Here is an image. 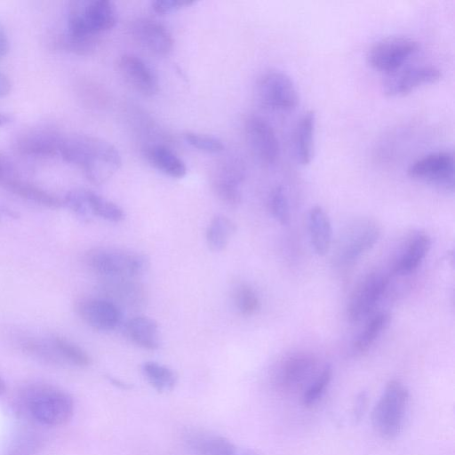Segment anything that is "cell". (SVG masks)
<instances>
[{
	"instance_id": "cell-35",
	"label": "cell",
	"mask_w": 455,
	"mask_h": 455,
	"mask_svg": "<svg viewBox=\"0 0 455 455\" xmlns=\"http://www.w3.org/2000/svg\"><path fill=\"white\" fill-rule=\"evenodd\" d=\"M99 36H76L67 34L61 40L63 47L77 55H89L97 47Z\"/></svg>"
},
{
	"instance_id": "cell-38",
	"label": "cell",
	"mask_w": 455,
	"mask_h": 455,
	"mask_svg": "<svg viewBox=\"0 0 455 455\" xmlns=\"http://www.w3.org/2000/svg\"><path fill=\"white\" fill-rule=\"evenodd\" d=\"M9 49V41L4 27L0 22V60L5 56Z\"/></svg>"
},
{
	"instance_id": "cell-19",
	"label": "cell",
	"mask_w": 455,
	"mask_h": 455,
	"mask_svg": "<svg viewBox=\"0 0 455 455\" xmlns=\"http://www.w3.org/2000/svg\"><path fill=\"white\" fill-rule=\"evenodd\" d=\"M103 291L107 294L103 298L110 300L123 312V307L137 309L145 302L143 287L134 279L106 278Z\"/></svg>"
},
{
	"instance_id": "cell-5",
	"label": "cell",
	"mask_w": 455,
	"mask_h": 455,
	"mask_svg": "<svg viewBox=\"0 0 455 455\" xmlns=\"http://www.w3.org/2000/svg\"><path fill=\"white\" fill-rule=\"evenodd\" d=\"M410 402L407 387L399 380H390L377 402L371 415L376 432L385 439H394L402 431Z\"/></svg>"
},
{
	"instance_id": "cell-17",
	"label": "cell",
	"mask_w": 455,
	"mask_h": 455,
	"mask_svg": "<svg viewBox=\"0 0 455 455\" xmlns=\"http://www.w3.org/2000/svg\"><path fill=\"white\" fill-rule=\"evenodd\" d=\"M134 38L151 52L165 56L173 47V38L168 28L156 20L140 19L132 28Z\"/></svg>"
},
{
	"instance_id": "cell-14",
	"label": "cell",
	"mask_w": 455,
	"mask_h": 455,
	"mask_svg": "<svg viewBox=\"0 0 455 455\" xmlns=\"http://www.w3.org/2000/svg\"><path fill=\"white\" fill-rule=\"evenodd\" d=\"M76 310L84 323L100 331H113L123 319L122 310L105 298L82 299Z\"/></svg>"
},
{
	"instance_id": "cell-26",
	"label": "cell",
	"mask_w": 455,
	"mask_h": 455,
	"mask_svg": "<svg viewBox=\"0 0 455 455\" xmlns=\"http://www.w3.org/2000/svg\"><path fill=\"white\" fill-rule=\"evenodd\" d=\"M0 185L18 196L33 203L49 208H60L62 206L61 199L27 181L7 176L0 180Z\"/></svg>"
},
{
	"instance_id": "cell-6",
	"label": "cell",
	"mask_w": 455,
	"mask_h": 455,
	"mask_svg": "<svg viewBox=\"0 0 455 455\" xmlns=\"http://www.w3.org/2000/svg\"><path fill=\"white\" fill-rule=\"evenodd\" d=\"M454 155L450 150L428 153L413 161L407 174L449 191L454 190Z\"/></svg>"
},
{
	"instance_id": "cell-39",
	"label": "cell",
	"mask_w": 455,
	"mask_h": 455,
	"mask_svg": "<svg viewBox=\"0 0 455 455\" xmlns=\"http://www.w3.org/2000/svg\"><path fill=\"white\" fill-rule=\"evenodd\" d=\"M12 88L9 78L0 72V97L7 95Z\"/></svg>"
},
{
	"instance_id": "cell-15",
	"label": "cell",
	"mask_w": 455,
	"mask_h": 455,
	"mask_svg": "<svg viewBox=\"0 0 455 455\" xmlns=\"http://www.w3.org/2000/svg\"><path fill=\"white\" fill-rule=\"evenodd\" d=\"M116 66L119 74L135 91L147 97L157 93V76L142 59L126 53L119 57Z\"/></svg>"
},
{
	"instance_id": "cell-8",
	"label": "cell",
	"mask_w": 455,
	"mask_h": 455,
	"mask_svg": "<svg viewBox=\"0 0 455 455\" xmlns=\"http://www.w3.org/2000/svg\"><path fill=\"white\" fill-rule=\"evenodd\" d=\"M418 48V42L410 36H390L370 47L367 60L373 68L392 73L399 69Z\"/></svg>"
},
{
	"instance_id": "cell-7",
	"label": "cell",
	"mask_w": 455,
	"mask_h": 455,
	"mask_svg": "<svg viewBox=\"0 0 455 455\" xmlns=\"http://www.w3.org/2000/svg\"><path fill=\"white\" fill-rule=\"evenodd\" d=\"M380 228L371 219H360L350 223L341 233L336 244V259L349 263L370 250L379 240Z\"/></svg>"
},
{
	"instance_id": "cell-42",
	"label": "cell",
	"mask_w": 455,
	"mask_h": 455,
	"mask_svg": "<svg viewBox=\"0 0 455 455\" xmlns=\"http://www.w3.org/2000/svg\"><path fill=\"white\" fill-rule=\"evenodd\" d=\"M12 121V117L4 113H0V126L5 125Z\"/></svg>"
},
{
	"instance_id": "cell-10",
	"label": "cell",
	"mask_w": 455,
	"mask_h": 455,
	"mask_svg": "<svg viewBox=\"0 0 455 455\" xmlns=\"http://www.w3.org/2000/svg\"><path fill=\"white\" fill-rule=\"evenodd\" d=\"M65 135L50 127H35L21 132L13 141L15 151L32 157L60 156Z\"/></svg>"
},
{
	"instance_id": "cell-23",
	"label": "cell",
	"mask_w": 455,
	"mask_h": 455,
	"mask_svg": "<svg viewBox=\"0 0 455 455\" xmlns=\"http://www.w3.org/2000/svg\"><path fill=\"white\" fill-rule=\"evenodd\" d=\"M124 331L128 339L140 347L156 350L161 345L157 323L148 316L138 315L125 323Z\"/></svg>"
},
{
	"instance_id": "cell-18",
	"label": "cell",
	"mask_w": 455,
	"mask_h": 455,
	"mask_svg": "<svg viewBox=\"0 0 455 455\" xmlns=\"http://www.w3.org/2000/svg\"><path fill=\"white\" fill-rule=\"evenodd\" d=\"M316 361L311 355L298 353L290 355L282 363L277 382L281 388L290 391L298 388L314 373Z\"/></svg>"
},
{
	"instance_id": "cell-27",
	"label": "cell",
	"mask_w": 455,
	"mask_h": 455,
	"mask_svg": "<svg viewBox=\"0 0 455 455\" xmlns=\"http://www.w3.org/2000/svg\"><path fill=\"white\" fill-rule=\"evenodd\" d=\"M236 230L235 223L227 216L215 215L206 230V242L212 251H223Z\"/></svg>"
},
{
	"instance_id": "cell-24",
	"label": "cell",
	"mask_w": 455,
	"mask_h": 455,
	"mask_svg": "<svg viewBox=\"0 0 455 455\" xmlns=\"http://www.w3.org/2000/svg\"><path fill=\"white\" fill-rule=\"evenodd\" d=\"M307 227L312 247L319 256L325 255L332 242L331 220L324 210L315 205L308 212Z\"/></svg>"
},
{
	"instance_id": "cell-36",
	"label": "cell",
	"mask_w": 455,
	"mask_h": 455,
	"mask_svg": "<svg viewBox=\"0 0 455 455\" xmlns=\"http://www.w3.org/2000/svg\"><path fill=\"white\" fill-rule=\"evenodd\" d=\"M184 138L193 148L204 152L219 153L224 149L222 141L213 136L188 132Z\"/></svg>"
},
{
	"instance_id": "cell-3",
	"label": "cell",
	"mask_w": 455,
	"mask_h": 455,
	"mask_svg": "<svg viewBox=\"0 0 455 455\" xmlns=\"http://www.w3.org/2000/svg\"><path fill=\"white\" fill-rule=\"evenodd\" d=\"M117 22V11L108 0H75L68 5V34L76 36H99Z\"/></svg>"
},
{
	"instance_id": "cell-30",
	"label": "cell",
	"mask_w": 455,
	"mask_h": 455,
	"mask_svg": "<svg viewBox=\"0 0 455 455\" xmlns=\"http://www.w3.org/2000/svg\"><path fill=\"white\" fill-rule=\"evenodd\" d=\"M87 199L92 216H98L112 222H120L125 217L119 205L92 190L87 191Z\"/></svg>"
},
{
	"instance_id": "cell-31",
	"label": "cell",
	"mask_w": 455,
	"mask_h": 455,
	"mask_svg": "<svg viewBox=\"0 0 455 455\" xmlns=\"http://www.w3.org/2000/svg\"><path fill=\"white\" fill-rule=\"evenodd\" d=\"M332 378V368L325 365L322 371L303 393L302 401L306 406L315 404L324 395Z\"/></svg>"
},
{
	"instance_id": "cell-2",
	"label": "cell",
	"mask_w": 455,
	"mask_h": 455,
	"mask_svg": "<svg viewBox=\"0 0 455 455\" xmlns=\"http://www.w3.org/2000/svg\"><path fill=\"white\" fill-rule=\"evenodd\" d=\"M23 403L28 413L36 422L50 427L67 423L74 411L72 397L51 385L30 386L24 392Z\"/></svg>"
},
{
	"instance_id": "cell-34",
	"label": "cell",
	"mask_w": 455,
	"mask_h": 455,
	"mask_svg": "<svg viewBox=\"0 0 455 455\" xmlns=\"http://www.w3.org/2000/svg\"><path fill=\"white\" fill-rule=\"evenodd\" d=\"M235 300L240 313L247 316L254 315L260 307L258 295L247 284H242L236 289Z\"/></svg>"
},
{
	"instance_id": "cell-22",
	"label": "cell",
	"mask_w": 455,
	"mask_h": 455,
	"mask_svg": "<svg viewBox=\"0 0 455 455\" xmlns=\"http://www.w3.org/2000/svg\"><path fill=\"white\" fill-rule=\"evenodd\" d=\"M430 248V236L426 233L416 234L396 258L393 272L399 275H405L413 272L420 265Z\"/></svg>"
},
{
	"instance_id": "cell-25",
	"label": "cell",
	"mask_w": 455,
	"mask_h": 455,
	"mask_svg": "<svg viewBox=\"0 0 455 455\" xmlns=\"http://www.w3.org/2000/svg\"><path fill=\"white\" fill-rule=\"evenodd\" d=\"M143 156L153 167L172 178L180 179L187 173L184 162L164 145L147 146L143 149Z\"/></svg>"
},
{
	"instance_id": "cell-43",
	"label": "cell",
	"mask_w": 455,
	"mask_h": 455,
	"mask_svg": "<svg viewBox=\"0 0 455 455\" xmlns=\"http://www.w3.org/2000/svg\"><path fill=\"white\" fill-rule=\"evenodd\" d=\"M5 389V384L4 380L0 378V395L4 392Z\"/></svg>"
},
{
	"instance_id": "cell-16",
	"label": "cell",
	"mask_w": 455,
	"mask_h": 455,
	"mask_svg": "<svg viewBox=\"0 0 455 455\" xmlns=\"http://www.w3.org/2000/svg\"><path fill=\"white\" fill-rule=\"evenodd\" d=\"M245 176V169L239 159L225 161L218 168L212 180V188L220 201L230 206L241 201L240 186Z\"/></svg>"
},
{
	"instance_id": "cell-41",
	"label": "cell",
	"mask_w": 455,
	"mask_h": 455,
	"mask_svg": "<svg viewBox=\"0 0 455 455\" xmlns=\"http://www.w3.org/2000/svg\"><path fill=\"white\" fill-rule=\"evenodd\" d=\"M366 396L364 394H361V395L358 397L356 405H355V415L358 416L359 413L363 411V408L365 404Z\"/></svg>"
},
{
	"instance_id": "cell-13",
	"label": "cell",
	"mask_w": 455,
	"mask_h": 455,
	"mask_svg": "<svg viewBox=\"0 0 455 455\" xmlns=\"http://www.w3.org/2000/svg\"><path fill=\"white\" fill-rule=\"evenodd\" d=\"M442 76L441 70L433 65H417L390 73L382 84L387 96H403L416 88L434 83Z\"/></svg>"
},
{
	"instance_id": "cell-11",
	"label": "cell",
	"mask_w": 455,
	"mask_h": 455,
	"mask_svg": "<svg viewBox=\"0 0 455 455\" xmlns=\"http://www.w3.org/2000/svg\"><path fill=\"white\" fill-rule=\"evenodd\" d=\"M246 140L258 160L265 165L274 164L280 154L279 141L271 124L258 116H249L244 124Z\"/></svg>"
},
{
	"instance_id": "cell-9",
	"label": "cell",
	"mask_w": 455,
	"mask_h": 455,
	"mask_svg": "<svg viewBox=\"0 0 455 455\" xmlns=\"http://www.w3.org/2000/svg\"><path fill=\"white\" fill-rule=\"evenodd\" d=\"M259 101L275 110H291L298 105L299 94L292 79L284 72L270 70L259 79L256 87Z\"/></svg>"
},
{
	"instance_id": "cell-33",
	"label": "cell",
	"mask_w": 455,
	"mask_h": 455,
	"mask_svg": "<svg viewBox=\"0 0 455 455\" xmlns=\"http://www.w3.org/2000/svg\"><path fill=\"white\" fill-rule=\"evenodd\" d=\"M88 189L77 188L68 191L62 200V205L68 208L77 216L89 220L92 214L87 199Z\"/></svg>"
},
{
	"instance_id": "cell-1",
	"label": "cell",
	"mask_w": 455,
	"mask_h": 455,
	"mask_svg": "<svg viewBox=\"0 0 455 455\" xmlns=\"http://www.w3.org/2000/svg\"><path fill=\"white\" fill-rule=\"evenodd\" d=\"M60 156L81 167L87 179L97 185L109 180L122 165L121 155L114 145L84 134L65 136Z\"/></svg>"
},
{
	"instance_id": "cell-29",
	"label": "cell",
	"mask_w": 455,
	"mask_h": 455,
	"mask_svg": "<svg viewBox=\"0 0 455 455\" xmlns=\"http://www.w3.org/2000/svg\"><path fill=\"white\" fill-rule=\"evenodd\" d=\"M390 318V314L387 312L375 315L355 340L353 344L355 352L363 354L368 351L380 333L387 328Z\"/></svg>"
},
{
	"instance_id": "cell-40",
	"label": "cell",
	"mask_w": 455,
	"mask_h": 455,
	"mask_svg": "<svg viewBox=\"0 0 455 455\" xmlns=\"http://www.w3.org/2000/svg\"><path fill=\"white\" fill-rule=\"evenodd\" d=\"M11 170V164L8 162V160L4 156L0 155V180L4 177L10 176Z\"/></svg>"
},
{
	"instance_id": "cell-20",
	"label": "cell",
	"mask_w": 455,
	"mask_h": 455,
	"mask_svg": "<svg viewBox=\"0 0 455 455\" xmlns=\"http://www.w3.org/2000/svg\"><path fill=\"white\" fill-rule=\"evenodd\" d=\"M316 116L307 110L297 121L291 138V150L295 161L300 165L308 164L314 155V138Z\"/></svg>"
},
{
	"instance_id": "cell-21",
	"label": "cell",
	"mask_w": 455,
	"mask_h": 455,
	"mask_svg": "<svg viewBox=\"0 0 455 455\" xmlns=\"http://www.w3.org/2000/svg\"><path fill=\"white\" fill-rule=\"evenodd\" d=\"M186 443L195 455H237L240 450L222 435L202 431L188 434Z\"/></svg>"
},
{
	"instance_id": "cell-4",
	"label": "cell",
	"mask_w": 455,
	"mask_h": 455,
	"mask_svg": "<svg viewBox=\"0 0 455 455\" xmlns=\"http://www.w3.org/2000/svg\"><path fill=\"white\" fill-rule=\"evenodd\" d=\"M86 262L105 278L125 279L142 275L150 264L146 254L118 247L94 248L86 254Z\"/></svg>"
},
{
	"instance_id": "cell-12",
	"label": "cell",
	"mask_w": 455,
	"mask_h": 455,
	"mask_svg": "<svg viewBox=\"0 0 455 455\" xmlns=\"http://www.w3.org/2000/svg\"><path fill=\"white\" fill-rule=\"evenodd\" d=\"M388 276L374 272L368 275L355 289L347 304V316L352 322H358L366 316L384 295Z\"/></svg>"
},
{
	"instance_id": "cell-28",
	"label": "cell",
	"mask_w": 455,
	"mask_h": 455,
	"mask_svg": "<svg viewBox=\"0 0 455 455\" xmlns=\"http://www.w3.org/2000/svg\"><path fill=\"white\" fill-rule=\"evenodd\" d=\"M141 370L148 382L157 392H169L176 386L177 375L173 370L166 365L148 361L142 364Z\"/></svg>"
},
{
	"instance_id": "cell-32",
	"label": "cell",
	"mask_w": 455,
	"mask_h": 455,
	"mask_svg": "<svg viewBox=\"0 0 455 455\" xmlns=\"http://www.w3.org/2000/svg\"><path fill=\"white\" fill-rule=\"evenodd\" d=\"M269 209L274 218L282 225L290 220V209L287 196L283 187H275L268 198Z\"/></svg>"
},
{
	"instance_id": "cell-37",
	"label": "cell",
	"mask_w": 455,
	"mask_h": 455,
	"mask_svg": "<svg viewBox=\"0 0 455 455\" xmlns=\"http://www.w3.org/2000/svg\"><path fill=\"white\" fill-rule=\"evenodd\" d=\"M196 1L156 0L152 9L158 14H167L194 4Z\"/></svg>"
}]
</instances>
